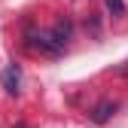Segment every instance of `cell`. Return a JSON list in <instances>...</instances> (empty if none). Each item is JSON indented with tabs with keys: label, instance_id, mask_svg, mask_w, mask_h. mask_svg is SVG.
<instances>
[{
	"label": "cell",
	"instance_id": "cell-1",
	"mask_svg": "<svg viewBox=\"0 0 128 128\" xmlns=\"http://www.w3.org/2000/svg\"><path fill=\"white\" fill-rule=\"evenodd\" d=\"M28 46L37 49V52H43V55H52V58L64 52V46L52 37V30H49V34H46V30H30V34H28Z\"/></svg>",
	"mask_w": 128,
	"mask_h": 128
},
{
	"label": "cell",
	"instance_id": "cell-2",
	"mask_svg": "<svg viewBox=\"0 0 128 128\" xmlns=\"http://www.w3.org/2000/svg\"><path fill=\"white\" fill-rule=\"evenodd\" d=\"M0 79H3V88H6L9 94H18V86H22V70L15 67V64H9V67L3 70V76H0Z\"/></svg>",
	"mask_w": 128,
	"mask_h": 128
},
{
	"label": "cell",
	"instance_id": "cell-3",
	"mask_svg": "<svg viewBox=\"0 0 128 128\" xmlns=\"http://www.w3.org/2000/svg\"><path fill=\"white\" fill-rule=\"evenodd\" d=\"M113 113H116V104H113V101H101V104H94L92 119L98 122V125H104V122H110V119H113Z\"/></svg>",
	"mask_w": 128,
	"mask_h": 128
},
{
	"label": "cell",
	"instance_id": "cell-4",
	"mask_svg": "<svg viewBox=\"0 0 128 128\" xmlns=\"http://www.w3.org/2000/svg\"><path fill=\"white\" fill-rule=\"evenodd\" d=\"M70 30H73V24H70L67 18H61V22L52 28V37H55L61 46H67V40H70Z\"/></svg>",
	"mask_w": 128,
	"mask_h": 128
},
{
	"label": "cell",
	"instance_id": "cell-5",
	"mask_svg": "<svg viewBox=\"0 0 128 128\" xmlns=\"http://www.w3.org/2000/svg\"><path fill=\"white\" fill-rule=\"evenodd\" d=\"M107 9L113 12V15H122L125 12V0H107Z\"/></svg>",
	"mask_w": 128,
	"mask_h": 128
},
{
	"label": "cell",
	"instance_id": "cell-6",
	"mask_svg": "<svg viewBox=\"0 0 128 128\" xmlns=\"http://www.w3.org/2000/svg\"><path fill=\"white\" fill-rule=\"evenodd\" d=\"M18 128H24V125H18Z\"/></svg>",
	"mask_w": 128,
	"mask_h": 128
}]
</instances>
